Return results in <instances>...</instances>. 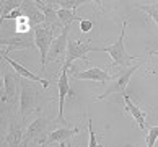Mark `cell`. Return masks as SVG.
<instances>
[{"instance_id": "cell-1", "label": "cell", "mask_w": 158, "mask_h": 147, "mask_svg": "<svg viewBox=\"0 0 158 147\" xmlns=\"http://www.w3.org/2000/svg\"><path fill=\"white\" fill-rule=\"evenodd\" d=\"M142 64H143V62H139V64H135V66L124 67V69H121L119 72H116L114 75H111V79H109V82H108L106 90H104L101 95L95 97V100H96V102H99V100H104L106 97L114 95V93H119V95L124 97L126 93H127L126 90H127L129 82H131V77L137 72L140 67H142Z\"/></svg>"}, {"instance_id": "cell-2", "label": "cell", "mask_w": 158, "mask_h": 147, "mask_svg": "<svg viewBox=\"0 0 158 147\" xmlns=\"http://www.w3.org/2000/svg\"><path fill=\"white\" fill-rule=\"evenodd\" d=\"M126 26H127V20H122V28H121V34L119 39L116 41L113 46H106V48H96V51H103L108 52L113 61V66H121V67H129L132 64V61L140 59V56H132L129 54L124 48V36H126Z\"/></svg>"}, {"instance_id": "cell-3", "label": "cell", "mask_w": 158, "mask_h": 147, "mask_svg": "<svg viewBox=\"0 0 158 147\" xmlns=\"http://www.w3.org/2000/svg\"><path fill=\"white\" fill-rule=\"evenodd\" d=\"M39 90L31 84V80L23 79L20 82V116L25 121L33 111H36L39 106Z\"/></svg>"}, {"instance_id": "cell-4", "label": "cell", "mask_w": 158, "mask_h": 147, "mask_svg": "<svg viewBox=\"0 0 158 147\" xmlns=\"http://www.w3.org/2000/svg\"><path fill=\"white\" fill-rule=\"evenodd\" d=\"M54 123H57V121H51L49 118H46V116H39L38 119H34L25 131V136H23V147H26L28 142H33V141H36V142H39L43 145L44 141L48 139V136L52 132L49 129L52 128Z\"/></svg>"}, {"instance_id": "cell-5", "label": "cell", "mask_w": 158, "mask_h": 147, "mask_svg": "<svg viewBox=\"0 0 158 147\" xmlns=\"http://www.w3.org/2000/svg\"><path fill=\"white\" fill-rule=\"evenodd\" d=\"M54 28L49 25H41L34 28V43H36V48L39 49V57H41V67L43 70H46V62H48L49 57V51L52 46V41H54Z\"/></svg>"}, {"instance_id": "cell-6", "label": "cell", "mask_w": 158, "mask_h": 147, "mask_svg": "<svg viewBox=\"0 0 158 147\" xmlns=\"http://www.w3.org/2000/svg\"><path fill=\"white\" fill-rule=\"evenodd\" d=\"M91 51H96V48L93 44H86V43H81V41H75V39H69V46H67V54H65V59H64V64L60 70H69L70 66L81 59V61L88 62V57L86 54Z\"/></svg>"}, {"instance_id": "cell-7", "label": "cell", "mask_w": 158, "mask_h": 147, "mask_svg": "<svg viewBox=\"0 0 158 147\" xmlns=\"http://www.w3.org/2000/svg\"><path fill=\"white\" fill-rule=\"evenodd\" d=\"M78 132H80V128H67V126L57 128L49 134L48 139L44 141V144L41 147H48L49 144H54V142H59L62 147H70L72 145L70 144V139H72L73 136H77Z\"/></svg>"}, {"instance_id": "cell-8", "label": "cell", "mask_w": 158, "mask_h": 147, "mask_svg": "<svg viewBox=\"0 0 158 147\" xmlns=\"http://www.w3.org/2000/svg\"><path fill=\"white\" fill-rule=\"evenodd\" d=\"M16 92H18V79L10 72L3 74V93H2V103L7 110H11L15 106Z\"/></svg>"}, {"instance_id": "cell-9", "label": "cell", "mask_w": 158, "mask_h": 147, "mask_svg": "<svg viewBox=\"0 0 158 147\" xmlns=\"http://www.w3.org/2000/svg\"><path fill=\"white\" fill-rule=\"evenodd\" d=\"M69 33H70V26H64L62 33L52 41V46H51V51H49V57H48V59H51L52 62L60 61L62 57L65 59L67 46H69Z\"/></svg>"}, {"instance_id": "cell-10", "label": "cell", "mask_w": 158, "mask_h": 147, "mask_svg": "<svg viewBox=\"0 0 158 147\" xmlns=\"http://www.w3.org/2000/svg\"><path fill=\"white\" fill-rule=\"evenodd\" d=\"M2 46H7L8 51H5L8 54L10 51H18V49H33L36 43H34V33L31 34H16L13 38H3L0 41Z\"/></svg>"}, {"instance_id": "cell-11", "label": "cell", "mask_w": 158, "mask_h": 147, "mask_svg": "<svg viewBox=\"0 0 158 147\" xmlns=\"http://www.w3.org/2000/svg\"><path fill=\"white\" fill-rule=\"evenodd\" d=\"M69 70H60V75L57 79V88H59V116H57V123H64V106H65V98L72 97L69 85V77H67Z\"/></svg>"}, {"instance_id": "cell-12", "label": "cell", "mask_w": 158, "mask_h": 147, "mask_svg": "<svg viewBox=\"0 0 158 147\" xmlns=\"http://www.w3.org/2000/svg\"><path fill=\"white\" fill-rule=\"evenodd\" d=\"M2 57H3V61H5V62H8V64H10V67L15 70V74H18L21 79H28V80H31V82H39V84L43 85L44 88H46V87H49V82H48V80L41 79L39 75H36L34 72H31V70H28L26 67H23L20 62H16V61H15V59L8 57L7 52H3Z\"/></svg>"}, {"instance_id": "cell-13", "label": "cell", "mask_w": 158, "mask_h": 147, "mask_svg": "<svg viewBox=\"0 0 158 147\" xmlns=\"http://www.w3.org/2000/svg\"><path fill=\"white\" fill-rule=\"evenodd\" d=\"M72 77L80 80H93V82H99V84H106V82H109L111 75L99 67H90L83 70V72H73Z\"/></svg>"}, {"instance_id": "cell-14", "label": "cell", "mask_w": 158, "mask_h": 147, "mask_svg": "<svg viewBox=\"0 0 158 147\" xmlns=\"http://www.w3.org/2000/svg\"><path fill=\"white\" fill-rule=\"evenodd\" d=\"M21 11H23V15H25V16H28V20L31 21L33 28L41 26V25H44V23H46L44 13L38 8L36 2H23Z\"/></svg>"}, {"instance_id": "cell-15", "label": "cell", "mask_w": 158, "mask_h": 147, "mask_svg": "<svg viewBox=\"0 0 158 147\" xmlns=\"http://www.w3.org/2000/svg\"><path fill=\"white\" fill-rule=\"evenodd\" d=\"M23 136H25V131L20 123H11L8 128V132L5 136V142L8 147H21L23 145Z\"/></svg>"}, {"instance_id": "cell-16", "label": "cell", "mask_w": 158, "mask_h": 147, "mask_svg": "<svg viewBox=\"0 0 158 147\" xmlns=\"http://www.w3.org/2000/svg\"><path fill=\"white\" fill-rule=\"evenodd\" d=\"M124 103H126V110H127L129 113H131V115L134 116V119L137 121L139 128L142 129V131H145V126H147V123H145V113H143V111L137 106L135 103L132 102L131 97H129L127 93L124 95Z\"/></svg>"}, {"instance_id": "cell-17", "label": "cell", "mask_w": 158, "mask_h": 147, "mask_svg": "<svg viewBox=\"0 0 158 147\" xmlns=\"http://www.w3.org/2000/svg\"><path fill=\"white\" fill-rule=\"evenodd\" d=\"M57 16H59V21H60V25L62 28L64 26H70V23L72 21H81L83 18H80V16H77L73 13V10H65V8H59L57 10Z\"/></svg>"}, {"instance_id": "cell-18", "label": "cell", "mask_w": 158, "mask_h": 147, "mask_svg": "<svg viewBox=\"0 0 158 147\" xmlns=\"http://www.w3.org/2000/svg\"><path fill=\"white\" fill-rule=\"evenodd\" d=\"M31 29H34V28L31 25V21L28 20V16L23 15V16H20V18L15 20V31H16V34H30Z\"/></svg>"}, {"instance_id": "cell-19", "label": "cell", "mask_w": 158, "mask_h": 147, "mask_svg": "<svg viewBox=\"0 0 158 147\" xmlns=\"http://www.w3.org/2000/svg\"><path fill=\"white\" fill-rule=\"evenodd\" d=\"M23 0H3L2 2V20H5L11 11L21 8Z\"/></svg>"}, {"instance_id": "cell-20", "label": "cell", "mask_w": 158, "mask_h": 147, "mask_svg": "<svg viewBox=\"0 0 158 147\" xmlns=\"http://www.w3.org/2000/svg\"><path fill=\"white\" fill-rule=\"evenodd\" d=\"M135 7H137L139 10H142L143 13H147L150 18L155 21V25L158 26V3H148V5H140V3H137Z\"/></svg>"}, {"instance_id": "cell-21", "label": "cell", "mask_w": 158, "mask_h": 147, "mask_svg": "<svg viewBox=\"0 0 158 147\" xmlns=\"http://www.w3.org/2000/svg\"><path fill=\"white\" fill-rule=\"evenodd\" d=\"M57 7L59 8H65V10H75L77 7L83 3H91V2H86V0H56Z\"/></svg>"}, {"instance_id": "cell-22", "label": "cell", "mask_w": 158, "mask_h": 147, "mask_svg": "<svg viewBox=\"0 0 158 147\" xmlns=\"http://www.w3.org/2000/svg\"><path fill=\"white\" fill-rule=\"evenodd\" d=\"M145 141H147V147H155V142L158 141V126H153L148 129V134L145 137Z\"/></svg>"}, {"instance_id": "cell-23", "label": "cell", "mask_w": 158, "mask_h": 147, "mask_svg": "<svg viewBox=\"0 0 158 147\" xmlns=\"http://www.w3.org/2000/svg\"><path fill=\"white\" fill-rule=\"evenodd\" d=\"M88 147H103L101 144H98V141H96V132L93 131V124H91V119L88 121Z\"/></svg>"}, {"instance_id": "cell-24", "label": "cell", "mask_w": 158, "mask_h": 147, "mask_svg": "<svg viewBox=\"0 0 158 147\" xmlns=\"http://www.w3.org/2000/svg\"><path fill=\"white\" fill-rule=\"evenodd\" d=\"M93 25H95V23H93L91 20H81L80 21V29H81V31H83V33H88L90 31V29H93Z\"/></svg>"}, {"instance_id": "cell-25", "label": "cell", "mask_w": 158, "mask_h": 147, "mask_svg": "<svg viewBox=\"0 0 158 147\" xmlns=\"http://www.w3.org/2000/svg\"><path fill=\"white\" fill-rule=\"evenodd\" d=\"M20 16H23V11H21V8L15 10V11H11V13H10V15H8L5 20H16V18H20Z\"/></svg>"}, {"instance_id": "cell-26", "label": "cell", "mask_w": 158, "mask_h": 147, "mask_svg": "<svg viewBox=\"0 0 158 147\" xmlns=\"http://www.w3.org/2000/svg\"><path fill=\"white\" fill-rule=\"evenodd\" d=\"M152 54H153V56H158V51H152Z\"/></svg>"}]
</instances>
